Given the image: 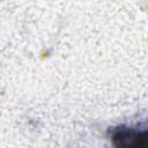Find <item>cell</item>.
I'll return each instance as SVG.
<instances>
[{
    "label": "cell",
    "instance_id": "obj_1",
    "mask_svg": "<svg viewBox=\"0 0 148 148\" xmlns=\"http://www.w3.org/2000/svg\"><path fill=\"white\" fill-rule=\"evenodd\" d=\"M111 141L119 148H148V131L119 127L112 132Z\"/></svg>",
    "mask_w": 148,
    "mask_h": 148
}]
</instances>
